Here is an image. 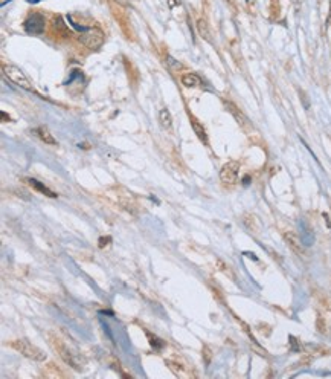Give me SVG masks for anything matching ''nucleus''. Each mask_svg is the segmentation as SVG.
Wrapping results in <instances>:
<instances>
[{"label": "nucleus", "mask_w": 331, "mask_h": 379, "mask_svg": "<svg viewBox=\"0 0 331 379\" xmlns=\"http://www.w3.org/2000/svg\"><path fill=\"white\" fill-rule=\"evenodd\" d=\"M159 120H160V124H162L163 129H171V126H173V118H171L170 110L162 109L160 113H159Z\"/></svg>", "instance_id": "obj_13"}, {"label": "nucleus", "mask_w": 331, "mask_h": 379, "mask_svg": "<svg viewBox=\"0 0 331 379\" xmlns=\"http://www.w3.org/2000/svg\"><path fill=\"white\" fill-rule=\"evenodd\" d=\"M52 346H54V349L57 350V353L60 355V358H61L67 365H70L72 368L81 370V368L84 367V364H86L84 358H83L78 352H75L73 349H70L67 344H64L61 339H58V338L52 339Z\"/></svg>", "instance_id": "obj_1"}, {"label": "nucleus", "mask_w": 331, "mask_h": 379, "mask_svg": "<svg viewBox=\"0 0 331 379\" xmlns=\"http://www.w3.org/2000/svg\"><path fill=\"white\" fill-rule=\"evenodd\" d=\"M32 133H34L37 138H40L45 144H49V145H57V139L51 135V132H49V130H48V127H45V126H40V127L34 129V130H32Z\"/></svg>", "instance_id": "obj_7"}, {"label": "nucleus", "mask_w": 331, "mask_h": 379, "mask_svg": "<svg viewBox=\"0 0 331 379\" xmlns=\"http://www.w3.org/2000/svg\"><path fill=\"white\" fill-rule=\"evenodd\" d=\"M180 83L185 87H199L202 81L196 73H183L180 77Z\"/></svg>", "instance_id": "obj_9"}, {"label": "nucleus", "mask_w": 331, "mask_h": 379, "mask_svg": "<svg viewBox=\"0 0 331 379\" xmlns=\"http://www.w3.org/2000/svg\"><path fill=\"white\" fill-rule=\"evenodd\" d=\"M249 182H250V177L246 176V177H244V185H249Z\"/></svg>", "instance_id": "obj_16"}, {"label": "nucleus", "mask_w": 331, "mask_h": 379, "mask_svg": "<svg viewBox=\"0 0 331 379\" xmlns=\"http://www.w3.org/2000/svg\"><path fill=\"white\" fill-rule=\"evenodd\" d=\"M197 29H199L200 35L203 37L205 40L211 42V32H209V28H208V25H206V22H205L203 19H200V20L197 22Z\"/></svg>", "instance_id": "obj_14"}, {"label": "nucleus", "mask_w": 331, "mask_h": 379, "mask_svg": "<svg viewBox=\"0 0 331 379\" xmlns=\"http://www.w3.org/2000/svg\"><path fill=\"white\" fill-rule=\"evenodd\" d=\"M11 347L14 350H17L20 355H23L25 358L32 359V361L40 362V361H46V358H48L46 353L40 347H37L35 344L29 343L28 339H16L11 343Z\"/></svg>", "instance_id": "obj_2"}, {"label": "nucleus", "mask_w": 331, "mask_h": 379, "mask_svg": "<svg viewBox=\"0 0 331 379\" xmlns=\"http://www.w3.org/2000/svg\"><path fill=\"white\" fill-rule=\"evenodd\" d=\"M113 2H116V4H119V5H122V7H127V5H128L127 0H113Z\"/></svg>", "instance_id": "obj_15"}, {"label": "nucleus", "mask_w": 331, "mask_h": 379, "mask_svg": "<svg viewBox=\"0 0 331 379\" xmlns=\"http://www.w3.org/2000/svg\"><path fill=\"white\" fill-rule=\"evenodd\" d=\"M329 22H331V16H329Z\"/></svg>", "instance_id": "obj_17"}, {"label": "nucleus", "mask_w": 331, "mask_h": 379, "mask_svg": "<svg viewBox=\"0 0 331 379\" xmlns=\"http://www.w3.org/2000/svg\"><path fill=\"white\" fill-rule=\"evenodd\" d=\"M225 104H226V107H228V110H229V112H231V113H232V115H234V117H235V118H237V121H238V123H240V124H241V126H243V124H246V123H247V120H246V117H244V115H243V113H241V112H240V110H238V109H237V106H235V104H234V103H229V101H226V103H225Z\"/></svg>", "instance_id": "obj_12"}, {"label": "nucleus", "mask_w": 331, "mask_h": 379, "mask_svg": "<svg viewBox=\"0 0 331 379\" xmlns=\"http://www.w3.org/2000/svg\"><path fill=\"white\" fill-rule=\"evenodd\" d=\"M191 126H193V130H194V133L197 135V138H199L203 144H208V135H206V130L203 129V126H202L196 118H191Z\"/></svg>", "instance_id": "obj_11"}, {"label": "nucleus", "mask_w": 331, "mask_h": 379, "mask_svg": "<svg viewBox=\"0 0 331 379\" xmlns=\"http://www.w3.org/2000/svg\"><path fill=\"white\" fill-rule=\"evenodd\" d=\"M23 29L28 34H32V35L43 34V31H45V17L40 13H32L23 22Z\"/></svg>", "instance_id": "obj_5"}, {"label": "nucleus", "mask_w": 331, "mask_h": 379, "mask_svg": "<svg viewBox=\"0 0 331 379\" xmlns=\"http://www.w3.org/2000/svg\"><path fill=\"white\" fill-rule=\"evenodd\" d=\"M80 42L89 49H99L104 43V34L98 28H81Z\"/></svg>", "instance_id": "obj_4"}, {"label": "nucleus", "mask_w": 331, "mask_h": 379, "mask_svg": "<svg viewBox=\"0 0 331 379\" xmlns=\"http://www.w3.org/2000/svg\"><path fill=\"white\" fill-rule=\"evenodd\" d=\"M26 182H28L32 188H35L37 192H40V193L46 195L48 198H57V195L52 192V190H49L48 186H45V185H43V183H40L39 180H35V179H26Z\"/></svg>", "instance_id": "obj_10"}, {"label": "nucleus", "mask_w": 331, "mask_h": 379, "mask_svg": "<svg viewBox=\"0 0 331 379\" xmlns=\"http://www.w3.org/2000/svg\"><path fill=\"white\" fill-rule=\"evenodd\" d=\"M238 171H240V164L235 161H231V162L225 164L222 167V170H220V179H222V182L226 185H232L238 179Z\"/></svg>", "instance_id": "obj_6"}, {"label": "nucleus", "mask_w": 331, "mask_h": 379, "mask_svg": "<svg viewBox=\"0 0 331 379\" xmlns=\"http://www.w3.org/2000/svg\"><path fill=\"white\" fill-rule=\"evenodd\" d=\"M2 72H4V77L8 78L16 86H19V87H22L25 90H31L32 89L31 81L28 80V77L23 73V70L20 67L13 66V64H4L2 66Z\"/></svg>", "instance_id": "obj_3"}, {"label": "nucleus", "mask_w": 331, "mask_h": 379, "mask_svg": "<svg viewBox=\"0 0 331 379\" xmlns=\"http://www.w3.org/2000/svg\"><path fill=\"white\" fill-rule=\"evenodd\" d=\"M285 240L287 243L290 245V248L295 251L296 254L299 255H304V246H302V242L299 240V237L295 234V233H287L285 234Z\"/></svg>", "instance_id": "obj_8"}]
</instances>
